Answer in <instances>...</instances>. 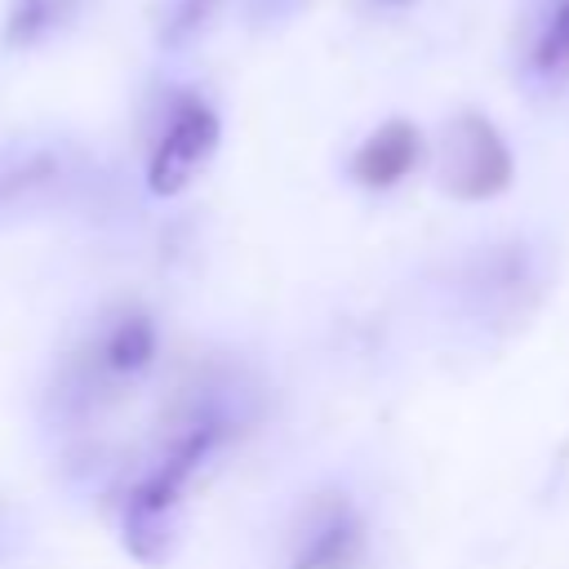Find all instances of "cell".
I'll list each match as a JSON object with an SVG mask.
<instances>
[{
	"instance_id": "obj_1",
	"label": "cell",
	"mask_w": 569,
	"mask_h": 569,
	"mask_svg": "<svg viewBox=\"0 0 569 569\" xmlns=\"http://www.w3.org/2000/svg\"><path fill=\"white\" fill-rule=\"evenodd\" d=\"M227 427H231L227 413H196L164 445V453L151 462V471L133 485V493L124 502V542L138 560H160L169 551L173 511H178L187 485L196 480V471L204 467V458L222 445Z\"/></svg>"
},
{
	"instance_id": "obj_2",
	"label": "cell",
	"mask_w": 569,
	"mask_h": 569,
	"mask_svg": "<svg viewBox=\"0 0 569 569\" xmlns=\"http://www.w3.org/2000/svg\"><path fill=\"white\" fill-rule=\"evenodd\" d=\"M218 138H222L218 111L200 93H178L169 116H164V124H160V133H156V147H151V160H147V187L156 196L187 191L191 178L218 151Z\"/></svg>"
},
{
	"instance_id": "obj_3",
	"label": "cell",
	"mask_w": 569,
	"mask_h": 569,
	"mask_svg": "<svg viewBox=\"0 0 569 569\" xmlns=\"http://www.w3.org/2000/svg\"><path fill=\"white\" fill-rule=\"evenodd\" d=\"M511 182V151L502 133L480 116L462 111L449 120L440 142V187L458 200H489Z\"/></svg>"
},
{
	"instance_id": "obj_4",
	"label": "cell",
	"mask_w": 569,
	"mask_h": 569,
	"mask_svg": "<svg viewBox=\"0 0 569 569\" xmlns=\"http://www.w3.org/2000/svg\"><path fill=\"white\" fill-rule=\"evenodd\" d=\"M71 151L53 142H18L0 151V218L40 209L71 178Z\"/></svg>"
},
{
	"instance_id": "obj_5",
	"label": "cell",
	"mask_w": 569,
	"mask_h": 569,
	"mask_svg": "<svg viewBox=\"0 0 569 569\" xmlns=\"http://www.w3.org/2000/svg\"><path fill=\"white\" fill-rule=\"evenodd\" d=\"M356 547H360V520H356V511L342 498L325 493L307 511V520L298 529L293 569H342L356 556Z\"/></svg>"
},
{
	"instance_id": "obj_6",
	"label": "cell",
	"mask_w": 569,
	"mask_h": 569,
	"mask_svg": "<svg viewBox=\"0 0 569 569\" xmlns=\"http://www.w3.org/2000/svg\"><path fill=\"white\" fill-rule=\"evenodd\" d=\"M418 160H422V133L409 120H387L351 156V178L360 187L382 191V187H396Z\"/></svg>"
},
{
	"instance_id": "obj_7",
	"label": "cell",
	"mask_w": 569,
	"mask_h": 569,
	"mask_svg": "<svg viewBox=\"0 0 569 569\" xmlns=\"http://www.w3.org/2000/svg\"><path fill=\"white\" fill-rule=\"evenodd\" d=\"M151 360H156V325H151V316H142V311L116 316V320L102 329V338L93 342V365H98V373L111 378V382H129V378L147 373Z\"/></svg>"
},
{
	"instance_id": "obj_8",
	"label": "cell",
	"mask_w": 569,
	"mask_h": 569,
	"mask_svg": "<svg viewBox=\"0 0 569 569\" xmlns=\"http://www.w3.org/2000/svg\"><path fill=\"white\" fill-rule=\"evenodd\" d=\"M71 0H13L9 9V44H36L67 18Z\"/></svg>"
},
{
	"instance_id": "obj_9",
	"label": "cell",
	"mask_w": 569,
	"mask_h": 569,
	"mask_svg": "<svg viewBox=\"0 0 569 569\" xmlns=\"http://www.w3.org/2000/svg\"><path fill=\"white\" fill-rule=\"evenodd\" d=\"M218 4H222V0H169V9H164V18H160V40H164L169 49L196 40V36L209 27V18L218 13Z\"/></svg>"
},
{
	"instance_id": "obj_10",
	"label": "cell",
	"mask_w": 569,
	"mask_h": 569,
	"mask_svg": "<svg viewBox=\"0 0 569 569\" xmlns=\"http://www.w3.org/2000/svg\"><path fill=\"white\" fill-rule=\"evenodd\" d=\"M533 67L542 76L569 71V0H560V9L551 13V22H547V31H542V40L533 49Z\"/></svg>"
}]
</instances>
